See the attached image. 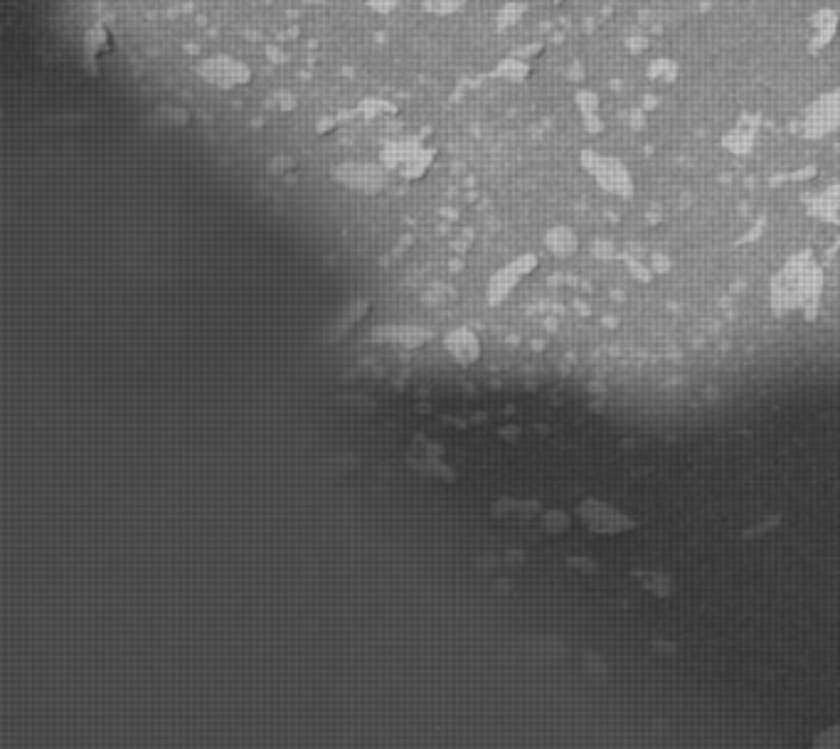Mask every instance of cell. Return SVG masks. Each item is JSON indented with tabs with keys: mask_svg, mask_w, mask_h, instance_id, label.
Returning a JSON list of instances; mask_svg holds the SVG:
<instances>
[{
	"mask_svg": "<svg viewBox=\"0 0 840 749\" xmlns=\"http://www.w3.org/2000/svg\"><path fill=\"white\" fill-rule=\"evenodd\" d=\"M338 175L343 183L353 185V188H358V190H365V193H372V190H377L382 185V173L372 166L340 168Z\"/></svg>",
	"mask_w": 840,
	"mask_h": 749,
	"instance_id": "3",
	"label": "cell"
},
{
	"mask_svg": "<svg viewBox=\"0 0 840 749\" xmlns=\"http://www.w3.org/2000/svg\"><path fill=\"white\" fill-rule=\"evenodd\" d=\"M368 311V301H358V304H350L348 308L343 311V318H338V328L333 333H338L336 338H343L340 333H348L350 328H353V323H358L360 318H363V313Z\"/></svg>",
	"mask_w": 840,
	"mask_h": 749,
	"instance_id": "5",
	"label": "cell"
},
{
	"mask_svg": "<svg viewBox=\"0 0 840 749\" xmlns=\"http://www.w3.org/2000/svg\"><path fill=\"white\" fill-rule=\"evenodd\" d=\"M808 749H840V720L836 722V725L818 732L816 740H813V745Z\"/></svg>",
	"mask_w": 840,
	"mask_h": 749,
	"instance_id": "6",
	"label": "cell"
},
{
	"mask_svg": "<svg viewBox=\"0 0 840 749\" xmlns=\"http://www.w3.org/2000/svg\"><path fill=\"white\" fill-rule=\"evenodd\" d=\"M372 338H375V341L402 343V345H407V348H414V345L427 341L429 333L414 326H387V328H380L377 333H372Z\"/></svg>",
	"mask_w": 840,
	"mask_h": 749,
	"instance_id": "4",
	"label": "cell"
},
{
	"mask_svg": "<svg viewBox=\"0 0 840 749\" xmlns=\"http://www.w3.org/2000/svg\"><path fill=\"white\" fill-rule=\"evenodd\" d=\"M535 264H538V259H535L533 254H525V257H520L515 264H508V267L501 269V272L491 279V286H488V301H491L493 306L503 304L510 291L518 286V281L528 272H533Z\"/></svg>",
	"mask_w": 840,
	"mask_h": 749,
	"instance_id": "1",
	"label": "cell"
},
{
	"mask_svg": "<svg viewBox=\"0 0 840 749\" xmlns=\"http://www.w3.org/2000/svg\"><path fill=\"white\" fill-rule=\"evenodd\" d=\"M444 345L459 365L476 363L478 353H481V343H478V338L473 336L469 328H454V331L446 333Z\"/></svg>",
	"mask_w": 840,
	"mask_h": 749,
	"instance_id": "2",
	"label": "cell"
},
{
	"mask_svg": "<svg viewBox=\"0 0 840 749\" xmlns=\"http://www.w3.org/2000/svg\"><path fill=\"white\" fill-rule=\"evenodd\" d=\"M451 296H456V289H451V286H446V284H437L424 294V304H429V306L444 304V301H449Z\"/></svg>",
	"mask_w": 840,
	"mask_h": 749,
	"instance_id": "7",
	"label": "cell"
}]
</instances>
